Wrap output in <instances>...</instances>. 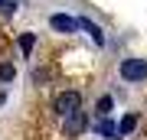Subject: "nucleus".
<instances>
[{
  "mask_svg": "<svg viewBox=\"0 0 147 140\" xmlns=\"http://www.w3.org/2000/svg\"><path fill=\"white\" fill-rule=\"evenodd\" d=\"M121 78L124 82H144L147 78V62L144 59H124L121 62Z\"/></svg>",
  "mask_w": 147,
  "mask_h": 140,
  "instance_id": "obj_1",
  "label": "nucleus"
},
{
  "mask_svg": "<svg viewBox=\"0 0 147 140\" xmlns=\"http://www.w3.org/2000/svg\"><path fill=\"white\" fill-rule=\"evenodd\" d=\"M79 108H82V94H79V91H62V94H56V114L69 117L72 111H79Z\"/></svg>",
  "mask_w": 147,
  "mask_h": 140,
  "instance_id": "obj_2",
  "label": "nucleus"
},
{
  "mask_svg": "<svg viewBox=\"0 0 147 140\" xmlns=\"http://www.w3.org/2000/svg\"><path fill=\"white\" fill-rule=\"evenodd\" d=\"M49 26H53L56 33H75L79 29V20H72V16H65V13H53L49 16Z\"/></svg>",
  "mask_w": 147,
  "mask_h": 140,
  "instance_id": "obj_3",
  "label": "nucleus"
},
{
  "mask_svg": "<svg viewBox=\"0 0 147 140\" xmlns=\"http://www.w3.org/2000/svg\"><path fill=\"white\" fill-rule=\"evenodd\" d=\"M85 127H88V117H85L82 111H72L69 121H65V134H79V130H85Z\"/></svg>",
  "mask_w": 147,
  "mask_h": 140,
  "instance_id": "obj_4",
  "label": "nucleus"
},
{
  "mask_svg": "<svg viewBox=\"0 0 147 140\" xmlns=\"http://www.w3.org/2000/svg\"><path fill=\"white\" fill-rule=\"evenodd\" d=\"M79 26H82L85 33H88V36H92L95 42H98V46H101V42H105V33H101V29H98V26H95L92 20H85V16H82V20H79Z\"/></svg>",
  "mask_w": 147,
  "mask_h": 140,
  "instance_id": "obj_5",
  "label": "nucleus"
},
{
  "mask_svg": "<svg viewBox=\"0 0 147 140\" xmlns=\"http://www.w3.org/2000/svg\"><path fill=\"white\" fill-rule=\"evenodd\" d=\"M134 130H137V117L134 114H124L121 124H118V137H127V134H134Z\"/></svg>",
  "mask_w": 147,
  "mask_h": 140,
  "instance_id": "obj_6",
  "label": "nucleus"
},
{
  "mask_svg": "<svg viewBox=\"0 0 147 140\" xmlns=\"http://www.w3.org/2000/svg\"><path fill=\"white\" fill-rule=\"evenodd\" d=\"M111 108H115V98H111V94H101V98H98V111H101V114H111Z\"/></svg>",
  "mask_w": 147,
  "mask_h": 140,
  "instance_id": "obj_7",
  "label": "nucleus"
},
{
  "mask_svg": "<svg viewBox=\"0 0 147 140\" xmlns=\"http://www.w3.org/2000/svg\"><path fill=\"white\" fill-rule=\"evenodd\" d=\"M33 46H36V36H33V33H23V36H20V49L30 56V52H33Z\"/></svg>",
  "mask_w": 147,
  "mask_h": 140,
  "instance_id": "obj_8",
  "label": "nucleus"
},
{
  "mask_svg": "<svg viewBox=\"0 0 147 140\" xmlns=\"http://www.w3.org/2000/svg\"><path fill=\"white\" fill-rule=\"evenodd\" d=\"M98 134H101V137H118V127H115V124H111V121L105 117V121L98 124Z\"/></svg>",
  "mask_w": 147,
  "mask_h": 140,
  "instance_id": "obj_9",
  "label": "nucleus"
},
{
  "mask_svg": "<svg viewBox=\"0 0 147 140\" xmlns=\"http://www.w3.org/2000/svg\"><path fill=\"white\" fill-rule=\"evenodd\" d=\"M13 75H16V68H13L10 62H3V65H0V82H13Z\"/></svg>",
  "mask_w": 147,
  "mask_h": 140,
  "instance_id": "obj_10",
  "label": "nucleus"
},
{
  "mask_svg": "<svg viewBox=\"0 0 147 140\" xmlns=\"http://www.w3.org/2000/svg\"><path fill=\"white\" fill-rule=\"evenodd\" d=\"M3 52H7V36L0 33V56H3Z\"/></svg>",
  "mask_w": 147,
  "mask_h": 140,
  "instance_id": "obj_11",
  "label": "nucleus"
}]
</instances>
